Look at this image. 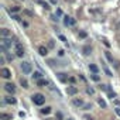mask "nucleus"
Here are the masks:
<instances>
[{"label":"nucleus","instance_id":"30","mask_svg":"<svg viewBox=\"0 0 120 120\" xmlns=\"http://www.w3.org/2000/svg\"><path fill=\"white\" fill-rule=\"evenodd\" d=\"M49 2H51V3H54V4H55V3H56V0H49Z\"/></svg>","mask_w":120,"mask_h":120},{"label":"nucleus","instance_id":"25","mask_svg":"<svg viewBox=\"0 0 120 120\" xmlns=\"http://www.w3.org/2000/svg\"><path fill=\"white\" fill-rule=\"evenodd\" d=\"M105 72H106V74H107V75H109V76H112V72H110V71H109V69H107V68H106V67H105Z\"/></svg>","mask_w":120,"mask_h":120},{"label":"nucleus","instance_id":"24","mask_svg":"<svg viewBox=\"0 0 120 120\" xmlns=\"http://www.w3.org/2000/svg\"><path fill=\"white\" fill-rule=\"evenodd\" d=\"M109 96H110L112 99H114V98H116V93H114V92H109Z\"/></svg>","mask_w":120,"mask_h":120},{"label":"nucleus","instance_id":"7","mask_svg":"<svg viewBox=\"0 0 120 120\" xmlns=\"http://www.w3.org/2000/svg\"><path fill=\"white\" fill-rule=\"evenodd\" d=\"M10 37H11V33L7 28H3L0 31V38H10Z\"/></svg>","mask_w":120,"mask_h":120},{"label":"nucleus","instance_id":"26","mask_svg":"<svg viewBox=\"0 0 120 120\" xmlns=\"http://www.w3.org/2000/svg\"><path fill=\"white\" fill-rule=\"evenodd\" d=\"M92 79H93V81H99V76L95 74V75H92Z\"/></svg>","mask_w":120,"mask_h":120},{"label":"nucleus","instance_id":"4","mask_svg":"<svg viewBox=\"0 0 120 120\" xmlns=\"http://www.w3.org/2000/svg\"><path fill=\"white\" fill-rule=\"evenodd\" d=\"M20 68H21V71L24 72V74H30L31 72V64L30 62H27V61H23L21 62V65H20Z\"/></svg>","mask_w":120,"mask_h":120},{"label":"nucleus","instance_id":"6","mask_svg":"<svg viewBox=\"0 0 120 120\" xmlns=\"http://www.w3.org/2000/svg\"><path fill=\"white\" fill-rule=\"evenodd\" d=\"M4 90L9 92V93H14V92H16V86H14V83H6V85H4Z\"/></svg>","mask_w":120,"mask_h":120},{"label":"nucleus","instance_id":"22","mask_svg":"<svg viewBox=\"0 0 120 120\" xmlns=\"http://www.w3.org/2000/svg\"><path fill=\"white\" fill-rule=\"evenodd\" d=\"M86 92H88L89 95H93V93H95V90H93L92 88H88V89H86Z\"/></svg>","mask_w":120,"mask_h":120},{"label":"nucleus","instance_id":"9","mask_svg":"<svg viewBox=\"0 0 120 120\" xmlns=\"http://www.w3.org/2000/svg\"><path fill=\"white\" fill-rule=\"evenodd\" d=\"M64 24H65V26H74V24H75V20H74L72 17H68V16H67L65 20H64Z\"/></svg>","mask_w":120,"mask_h":120},{"label":"nucleus","instance_id":"10","mask_svg":"<svg viewBox=\"0 0 120 120\" xmlns=\"http://www.w3.org/2000/svg\"><path fill=\"white\" fill-rule=\"evenodd\" d=\"M38 52H40V54H41L42 56H45V55L48 54V49H47V48H45L44 45H41V47H38Z\"/></svg>","mask_w":120,"mask_h":120},{"label":"nucleus","instance_id":"28","mask_svg":"<svg viewBox=\"0 0 120 120\" xmlns=\"http://www.w3.org/2000/svg\"><path fill=\"white\" fill-rule=\"evenodd\" d=\"M59 38H61V41H64V42H67V38H65L64 35H59Z\"/></svg>","mask_w":120,"mask_h":120},{"label":"nucleus","instance_id":"20","mask_svg":"<svg viewBox=\"0 0 120 120\" xmlns=\"http://www.w3.org/2000/svg\"><path fill=\"white\" fill-rule=\"evenodd\" d=\"M64 75H65V74H59V75H58V78H59V79H61L62 82H65V81H67V78H65Z\"/></svg>","mask_w":120,"mask_h":120},{"label":"nucleus","instance_id":"12","mask_svg":"<svg viewBox=\"0 0 120 120\" xmlns=\"http://www.w3.org/2000/svg\"><path fill=\"white\" fill-rule=\"evenodd\" d=\"M33 79H35V81H40V79H42V74H41V72H34V75H33Z\"/></svg>","mask_w":120,"mask_h":120},{"label":"nucleus","instance_id":"31","mask_svg":"<svg viewBox=\"0 0 120 120\" xmlns=\"http://www.w3.org/2000/svg\"><path fill=\"white\" fill-rule=\"evenodd\" d=\"M119 28H120V21H119Z\"/></svg>","mask_w":120,"mask_h":120},{"label":"nucleus","instance_id":"13","mask_svg":"<svg viewBox=\"0 0 120 120\" xmlns=\"http://www.w3.org/2000/svg\"><path fill=\"white\" fill-rule=\"evenodd\" d=\"M37 85H38V86H44V88H45V86L48 85V81H45V79H40V81H37Z\"/></svg>","mask_w":120,"mask_h":120},{"label":"nucleus","instance_id":"21","mask_svg":"<svg viewBox=\"0 0 120 120\" xmlns=\"http://www.w3.org/2000/svg\"><path fill=\"white\" fill-rule=\"evenodd\" d=\"M0 117H2V120H6V119H11V116H9V114H2V116H0Z\"/></svg>","mask_w":120,"mask_h":120},{"label":"nucleus","instance_id":"18","mask_svg":"<svg viewBox=\"0 0 120 120\" xmlns=\"http://www.w3.org/2000/svg\"><path fill=\"white\" fill-rule=\"evenodd\" d=\"M89 51H90V47H85L83 48V54L85 55H89Z\"/></svg>","mask_w":120,"mask_h":120},{"label":"nucleus","instance_id":"2","mask_svg":"<svg viewBox=\"0 0 120 120\" xmlns=\"http://www.w3.org/2000/svg\"><path fill=\"white\" fill-rule=\"evenodd\" d=\"M11 37L10 38H2V40H0V45H2V49L3 51H6L7 48H10L11 47Z\"/></svg>","mask_w":120,"mask_h":120},{"label":"nucleus","instance_id":"8","mask_svg":"<svg viewBox=\"0 0 120 120\" xmlns=\"http://www.w3.org/2000/svg\"><path fill=\"white\" fill-rule=\"evenodd\" d=\"M67 93H68V95H76V93H78V88H75V86H68V88H67Z\"/></svg>","mask_w":120,"mask_h":120},{"label":"nucleus","instance_id":"5","mask_svg":"<svg viewBox=\"0 0 120 120\" xmlns=\"http://www.w3.org/2000/svg\"><path fill=\"white\" fill-rule=\"evenodd\" d=\"M0 75H2L4 79H9L11 76V71L9 68H2V69H0Z\"/></svg>","mask_w":120,"mask_h":120},{"label":"nucleus","instance_id":"16","mask_svg":"<svg viewBox=\"0 0 120 120\" xmlns=\"http://www.w3.org/2000/svg\"><path fill=\"white\" fill-rule=\"evenodd\" d=\"M74 105H75V106H82L83 102H82L81 99H74Z\"/></svg>","mask_w":120,"mask_h":120},{"label":"nucleus","instance_id":"19","mask_svg":"<svg viewBox=\"0 0 120 120\" xmlns=\"http://www.w3.org/2000/svg\"><path fill=\"white\" fill-rule=\"evenodd\" d=\"M21 85H23V88H26V89L28 88V83H27V81H26V79H21Z\"/></svg>","mask_w":120,"mask_h":120},{"label":"nucleus","instance_id":"3","mask_svg":"<svg viewBox=\"0 0 120 120\" xmlns=\"http://www.w3.org/2000/svg\"><path fill=\"white\" fill-rule=\"evenodd\" d=\"M14 51H16V55L17 56H23L24 55V47H23V44L16 42L14 44Z\"/></svg>","mask_w":120,"mask_h":120},{"label":"nucleus","instance_id":"15","mask_svg":"<svg viewBox=\"0 0 120 120\" xmlns=\"http://www.w3.org/2000/svg\"><path fill=\"white\" fill-rule=\"evenodd\" d=\"M41 113H42V114H49V113H51V107H49V106H47V107L41 109Z\"/></svg>","mask_w":120,"mask_h":120},{"label":"nucleus","instance_id":"17","mask_svg":"<svg viewBox=\"0 0 120 120\" xmlns=\"http://www.w3.org/2000/svg\"><path fill=\"white\" fill-rule=\"evenodd\" d=\"M98 103H99V106H100V107H106V102H105L103 99H99V100H98Z\"/></svg>","mask_w":120,"mask_h":120},{"label":"nucleus","instance_id":"27","mask_svg":"<svg viewBox=\"0 0 120 120\" xmlns=\"http://www.w3.org/2000/svg\"><path fill=\"white\" fill-rule=\"evenodd\" d=\"M114 112H116V114H117V116H120V107H116V109H114Z\"/></svg>","mask_w":120,"mask_h":120},{"label":"nucleus","instance_id":"11","mask_svg":"<svg viewBox=\"0 0 120 120\" xmlns=\"http://www.w3.org/2000/svg\"><path fill=\"white\" fill-rule=\"evenodd\" d=\"M4 100H6V103H9V105H16V103H17V100H16L14 98H11V96H9V98H6Z\"/></svg>","mask_w":120,"mask_h":120},{"label":"nucleus","instance_id":"14","mask_svg":"<svg viewBox=\"0 0 120 120\" xmlns=\"http://www.w3.org/2000/svg\"><path fill=\"white\" fill-rule=\"evenodd\" d=\"M89 69H90L93 74H98V71H99V69H98V67H96L95 64H90V65H89Z\"/></svg>","mask_w":120,"mask_h":120},{"label":"nucleus","instance_id":"29","mask_svg":"<svg viewBox=\"0 0 120 120\" xmlns=\"http://www.w3.org/2000/svg\"><path fill=\"white\" fill-rule=\"evenodd\" d=\"M103 42H105V45H106V47H110V44H109V42H107V40H106V38H105V40H103Z\"/></svg>","mask_w":120,"mask_h":120},{"label":"nucleus","instance_id":"23","mask_svg":"<svg viewBox=\"0 0 120 120\" xmlns=\"http://www.w3.org/2000/svg\"><path fill=\"white\" fill-rule=\"evenodd\" d=\"M19 10H20V7H17V6L11 7V11H13V13H16V11H19Z\"/></svg>","mask_w":120,"mask_h":120},{"label":"nucleus","instance_id":"1","mask_svg":"<svg viewBox=\"0 0 120 120\" xmlns=\"http://www.w3.org/2000/svg\"><path fill=\"white\" fill-rule=\"evenodd\" d=\"M31 99H33L34 105H38V106L44 105V102H45V96H44V95H41V93H35V95H33V96H31Z\"/></svg>","mask_w":120,"mask_h":120}]
</instances>
